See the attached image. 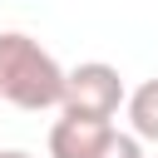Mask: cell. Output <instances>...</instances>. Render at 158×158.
Segmentation results:
<instances>
[{"mask_svg": "<svg viewBox=\"0 0 158 158\" xmlns=\"http://www.w3.org/2000/svg\"><path fill=\"white\" fill-rule=\"evenodd\" d=\"M0 99L25 114L59 109L64 99V64L25 30H0Z\"/></svg>", "mask_w": 158, "mask_h": 158, "instance_id": "cell-1", "label": "cell"}, {"mask_svg": "<svg viewBox=\"0 0 158 158\" xmlns=\"http://www.w3.org/2000/svg\"><path fill=\"white\" fill-rule=\"evenodd\" d=\"M123 74L104 59H84L74 69H64V99H59V114H79V118H99V123H114V114L123 109Z\"/></svg>", "mask_w": 158, "mask_h": 158, "instance_id": "cell-2", "label": "cell"}, {"mask_svg": "<svg viewBox=\"0 0 158 158\" xmlns=\"http://www.w3.org/2000/svg\"><path fill=\"white\" fill-rule=\"evenodd\" d=\"M114 133H118L114 123L79 118V114H59L54 128H49V158H99Z\"/></svg>", "mask_w": 158, "mask_h": 158, "instance_id": "cell-3", "label": "cell"}, {"mask_svg": "<svg viewBox=\"0 0 158 158\" xmlns=\"http://www.w3.org/2000/svg\"><path fill=\"white\" fill-rule=\"evenodd\" d=\"M123 109H128L133 138H138V143H158V79H143V84L123 99Z\"/></svg>", "mask_w": 158, "mask_h": 158, "instance_id": "cell-4", "label": "cell"}, {"mask_svg": "<svg viewBox=\"0 0 158 158\" xmlns=\"http://www.w3.org/2000/svg\"><path fill=\"white\" fill-rule=\"evenodd\" d=\"M99 158H143V143H138L133 133H114V138H109V148H104Z\"/></svg>", "mask_w": 158, "mask_h": 158, "instance_id": "cell-5", "label": "cell"}, {"mask_svg": "<svg viewBox=\"0 0 158 158\" xmlns=\"http://www.w3.org/2000/svg\"><path fill=\"white\" fill-rule=\"evenodd\" d=\"M0 158H35V153H25V148H0Z\"/></svg>", "mask_w": 158, "mask_h": 158, "instance_id": "cell-6", "label": "cell"}]
</instances>
